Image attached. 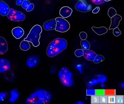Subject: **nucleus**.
<instances>
[{
	"mask_svg": "<svg viewBox=\"0 0 124 104\" xmlns=\"http://www.w3.org/2000/svg\"><path fill=\"white\" fill-rule=\"evenodd\" d=\"M52 98V94L45 89H40L32 93L26 101L27 104H45L49 102Z\"/></svg>",
	"mask_w": 124,
	"mask_h": 104,
	"instance_id": "1",
	"label": "nucleus"
},
{
	"mask_svg": "<svg viewBox=\"0 0 124 104\" xmlns=\"http://www.w3.org/2000/svg\"><path fill=\"white\" fill-rule=\"evenodd\" d=\"M75 8L80 12H86L91 10L92 6L88 4L84 0H79L75 5Z\"/></svg>",
	"mask_w": 124,
	"mask_h": 104,
	"instance_id": "7",
	"label": "nucleus"
},
{
	"mask_svg": "<svg viewBox=\"0 0 124 104\" xmlns=\"http://www.w3.org/2000/svg\"></svg>",
	"mask_w": 124,
	"mask_h": 104,
	"instance_id": "46",
	"label": "nucleus"
},
{
	"mask_svg": "<svg viewBox=\"0 0 124 104\" xmlns=\"http://www.w3.org/2000/svg\"><path fill=\"white\" fill-rule=\"evenodd\" d=\"M58 75L63 85L68 87L73 86L74 82L72 79V73L68 68L62 67L59 72Z\"/></svg>",
	"mask_w": 124,
	"mask_h": 104,
	"instance_id": "4",
	"label": "nucleus"
},
{
	"mask_svg": "<svg viewBox=\"0 0 124 104\" xmlns=\"http://www.w3.org/2000/svg\"><path fill=\"white\" fill-rule=\"evenodd\" d=\"M105 1H109L111 0H104Z\"/></svg>",
	"mask_w": 124,
	"mask_h": 104,
	"instance_id": "45",
	"label": "nucleus"
},
{
	"mask_svg": "<svg viewBox=\"0 0 124 104\" xmlns=\"http://www.w3.org/2000/svg\"><path fill=\"white\" fill-rule=\"evenodd\" d=\"M83 56L88 60L93 61L97 54L91 50H83Z\"/></svg>",
	"mask_w": 124,
	"mask_h": 104,
	"instance_id": "15",
	"label": "nucleus"
},
{
	"mask_svg": "<svg viewBox=\"0 0 124 104\" xmlns=\"http://www.w3.org/2000/svg\"><path fill=\"white\" fill-rule=\"evenodd\" d=\"M56 22L55 19H53L45 22L43 25L44 29L47 31L55 29L56 27Z\"/></svg>",
	"mask_w": 124,
	"mask_h": 104,
	"instance_id": "11",
	"label": "nucleus"
},
{
	"mask_svg": "<svg viewBox=\"0 0 124 104\" xmlns=\"http://www.w3.org/2000/svg\"><path fill=\"white\" fill-rule=\"evenodd\" d=\"M99 82L98 79H93L88 84L87 87L88 88H91L94 85L98 84Z\"/></svg>",
	"mask_w": 124,
	"mask_h": 104,
	"instance_id": "25",
	"label": "nucleus"
},
{
	"mask_svg": "<svg viewBox=\"0 0 124 104\" xmlns=\"http://www.w3.org/2000/svg\"><path fill=\"white\" fill-rule=\"evenodd\" d=\"M9 6L6 3L2 1H0V14L5 16L7 15L10 11Z\"/></svg>",
	"mask_w": 124,
	"mask_h": 104,
	"instance_id": "12",
	"label": "nucleus"
},
{
	"mask_svg": "<svg viewBox=\"0 0 124 104\" xmlns=\"http://www.w3.org/2000/svg\"><path fill=\"white\" fill-rule=\"evenodd\" d=\"M99 10H100V8L99 7H97L93 10L92 12L93 13H97L99 12Z\"/></svg>",
	"mask_w": 124,
	"mask_h": 104,
	"instance_id": "39",
	"label": "nucleus"
},
{
	"mask_svg": "<svg viewBox=\"0 0 124 104\" xmlns=\"http://www.w3.org/2000/svg\"><path fill=\"white\" fill-rule=\"evenodd\" d=\"M113 33L115 36H116V37H117V36H119L121 34V32L119 28L117 27L114 29Z\"/></svg>",
	"mask_w": 124,
	"mask_h": 104,
	"instance_id": "33",
	"label": "nucleus"
},
{
	"mask_svg": "<svg viewBox=\"0 0 124 104\" xmlns=\"http://www.w3.org/2000/svg\"><path fill=\"white\" fill-rule=\"evenodd\" d=\"M12 33L14 37L19 39L23 36L24 34V31L21 27H17L13 29Z\"/></svg>",
	"mask_w": 124,
	"mask_h": 104,
	"instance_id": "16",
	"label": "nucleus"
},
{
	"mask_svg": "<svg viewBox=\"0 0 124 104\" xmlns=\"http://www.w3.org/2000/svg\"><path fill=\"white\" fill-rule=\"evenodd\" d=\"M67 42L65 39L57 38L52 41L47 48V55L49 57H54L66 49Z\"/></svg>",
	"mask_w": 124,
	"mask_h": 104,
	"instance_id": "2",
	"label": "nucleus"
},
{
	"mask_svg": "<svg viewBox=\"0 0 124 104\" xmlns=\"http://www.w3.org/2000/svg\"><path fill=\"white\" fill-rule=\"evenodd\" d=\"M30 4L31 3L28 0H24L23 2V3L22 4V6L23 8L26 9Z\"/></svg>",
	"mask_w": 124,
	"mask_h": 104,
	"instance_id": "32",
	"label": "nucleus"
},
{
	"mask_svg": "<svg viewBox=\"0 0 124 104\" xmlns=\"http://www.w3.org/2000/svg\"><path fill=\"white\" fill-rule=\"evenodd\" d=\"M24 0H17L16 1V5L18 6H21L23 3Z\"/></svg>",
	"mask_w": 124,
	"mask_h": 104,
	"instance_id": "40",
	"label": "nucleus"
},
{
	"mask_svg": "<svg viewBox=\"0 0 124 104\" xmlns=\"http://www.w3.org/2000/svg\"><path fill=\"white\" fill-rule=\"evenodd\" d=\"M20 47L22 50L26 51L30 48V45L28 41L23 40L20 44Z\"/></svg>",
	"mask_w": 124,
	"mask_h": 104,
	"instance_id": "19",
	"label": "nucleus"
},
{
	"mask_svg": "<svg viewBox=\"0 0 124 104\" xmlns=\"http://www.w3.org/2000/svg\"><path fill=\"white\" fill-rule=\"evenodd\" d=\"M56 22V31L61 32H67L70 29V26L69 22L62 17H58L55 19Z\"/></svg>",
	"mask_w": 124,
	"mask_h": 104,
	"instance_id": "5",
	"label": "nucleus"
},
{
	"mask_svg": "<svg viewBox=\"0 0 124 104\" xmlns=\"http://www.w3.org/2000/svg\"><path fill=\"white\" fill-rule=\"evenodd\" d=\"M7 94L5 92H0V102L3 101L7 96Z\"/></svg>",
	"mask_w": 124,
	"mask_h": 104,
	"instance_id": "35",
	"label": "nucleus"
},
{
	"mask_svg": "<svg viewBox=\"0 0 124 104\" xmlns=\"http://www.w3.org/2000/svg\"><path fill=\"white\" fill-rule=\"evenodd\" d=\"M116 103V96L110 95L107 96V103L115 104Z\"/></svg>",
	"mask_w": 124,
	"mask_h": 104,
	"instance_id": "24",
	"label": "nucleus"
},
{
	"mask_svg": "<svg viewBox=\"0 0 124 104\" xmlns=\"http://www.w3.org/2000/svg\"><path fill=\"white\" fill-rule=\"evenodd\" d=\"M104 58L101 55H96L93 60V61L95 63L98 64L104 60Z\"/></svg>",
	"mask_w": 124,
	"mask_h": 104,
	"instance_id": "22",
	"label": "nucleus"
},
{
	"mask_svg": "<svg viewBox=\"0 0 124 104\" xmlns=\"http://www.w3.org/2000/svg\"><path fill=\"white\" fill-rule=\"evenodd\" d=\"M42 32V29L41 26L38 25H35L24 40L31 43L34 47H38L40 45L39 39Z\"/></svg>",
	"mask_w": 124,
	"mask_h": 104,
	"instance_id": "3",
	"label": "nucleus"
},
{
	"mask_svg": "<svg viewBox=\"0 0 124 104\" xmlns=\"http://www.w3.org/2000/svg\"><path fill=\"white\" fill-rule=\"evenodd\" d=\"M92 29L96 34L99 35H102L106 33L108 31L107 28L105 27H92Z\"/></svg>",
	"mask_w": 124,
	"mask_h": 104,
	"instance_id": "18",
	"label": "nucleus"
},
{
	"mask_svg": "<svg viewBox=\"0 0 124 104\" xmlns=\"http://www.w3.org/2000/svg\"><path fill=\"white\" fill-rule=\"evenodd\" d=\"M34 5L33 4H30L29 6L27 7L26 10L27 12L31 11H32V10L34 9Z\"/></svg>",
	"mask_w": 124,
	"mask_h": 104,
	"instance_id": "37",
	"label": "nucleus"
},
{
	"mask_svg": "<svg viewBox=\"0 0 124 104\" xmlns=\"http://www.w3.org/2000/svg\"><path fill=\"white\" fill-rule=\"evenodd\" d=\"M116 14V11L113 8H110L108 10V14L110 18L114 16Z\"/></svg>",
	"mask_w": 124,
	"mask_h": 104,
	"instance_id": "28",
	"label": "nucleus"
},
{
	"mask_svg": "<svg viewBox=\"0 0 124 104\" xmlns=\"http://www.w3.org/2000/svg\"><path fill=\"white\" fill-rule=\"evenodd\" d=\"M75 56L77 57H80L83 56V50L82 49H78L75 52Z\"/></svg>",
	"mask_w": 124,
	"mask_h": 104,
	"instance_id": "31",
	"label": "nucleus"
},
{
	"mask_svg": "<svg viewBox=\"0 0 124 104\" xmlns=\"http://www.w3.org/2000/svg\"><path fill=\"white\" fill-rule=\"evenodd\" d=\"M40 61V58L39 56L37 55L30 56L27 58L26 64L29 68H34L39 65Z\"/></svg>",
	"mask_w": 124,
	"mask_h": 104,
	"instance_id": "8",
	"label": "nucleus"
},
{
	"mask_svg": "<svg viewBox=\"0 0 124 104\" xmlns=\"http://www.w3.org/2000/svg\"><path fill=\"white\" fill-rule=\"evenodd\" d=\"M50 72L52 74H54L56 72V68L55 66H52L50 70Z\"/></svg>",
	"mask_w": 124,
	"mask_h": 104,
	"instance_id": "41",
	"label": "nucleus"
},
{
	"mask_svg": "<svg viewBox=\"0 0 124 104\" xmlns=\"http://www.w3.org/2000/svg\"><path fill=\"white\" fill-rule=\"evenodd\" d=\"M8 19L14 21H22L25 19L26 16L24 14L21 12L17 11L13 8L10 9L7 14Z\"/></svg>",
	"mask_w": 124,
	"mask_h": 104,
	"instance_id": "6",
	"label": "nucleus"
},
{
	"mask_svg": "<svg viewBox=\"0 0 124 104\" xmlns=\"http://www.w3.org/2000/svg\"><path fill=\"white\" fill-rule=\"evenodd\" d=\"M8 49V43L6 39L0 37V54L3 55L5 53Z\"/></svg>",
	"mask_w": 124,
	"mask_h": 104,
	"instance_id": "13",
	"label": "nucleus"
},
{
	"mask_svg": "<svg viewBox=\"0 0 124 104\" xmlns=\"http://www.w3.org/2000/svg\"><path fill=\"white\" fill-rule=\"evenodd\" d=\"M121 87H122L123 88H124V84L123 83H122L121 84Z\"/></svg>",
	"mask_w": 124,
	"mask_h": 104,
	"instance_id": "44",
	"label": "nucleus"
},
{
	"mask_svg": "<svg viewBox=\"0 0 124 104\" xmlns=\"http://www.w3.org/2000/svg\"><path fill=\"white\" fill-rule=\"evenodd\" d=\"M75 67H76V69L79 71L80 73H82V65L81 64H77V65H76Z\"/></svg>",
	"mask_w": 124,
	"mask_h": 104,
	"instance_id": "36",
	"label": "nucleus"
},
{
	"mask_svg": "<svg viewBox=\"0 0 124 104\" xmlns=\"http://www.w3.org/2000/svg\"><path fill=\"white\" fill-rule=\"evenodd\" d=\"M124 103V97L123 95L116 96V103L123 104Z\"/></svg>",
	"mask_w": 124,
	"mask_h": 104,
	"instance_id": "30",
	"label": "nucleus"
},
{
	"mask_svg": "<svg viewBox=\"0 0 124 104\" xmlns=\"http://www.w3.org/2000/svg\"><path fill=\"white\" fill-rule=\"evenodd\" d=\"M98 79L99 82L104 83L107 81V77L106 75L103 74H99L98 76Z\"/></svg>",
	"mask_w": 124,
	"mask_h": 104,
	"instance_id": "26",
	"label": "nucleus"
},
{
	"mask_svg": "<svg viewBox=\"0 0 124 104\" xmlns=\"http://www.w3.org/2000/svg\"><path fill=\"white\" fill-rule=\"evenodd\" d=\"M93 3L96 4H99L104 3V0H91Z\"/></svg>",
	"mask_w": 124,
	"mask_h": 104,
	"instance_id": "38",
	"label": "nucleus"
},
{
	"mask_svg": "<svg viewBox=\"0 0 124 104\" xmlns=\"http://www.w3.org/2000/svg\"><path fill=\"white\" fill-rule=\"evenodd\" d=\"M79 37L80 39L82 40H85L87 37V33L85 32H81L80 33Z\"/></svg>",
	"mask_w": 124,
	"mask_h": 104,
	"instance_id": "34",
	"label": "nucleus"
},
{
	"mask_svg": "<svg viewBox=\"0 0 124 104\" xmlns=\"http://www.w3.org/2000/svg\"><path fill=\"white\" fill-rule=\"evenodd\" d=\"M10 69V62L5 58H0V73H4Z\"/></svg>",
	"mask_w": 124,
	"mask_h": 104,
	"instance_id": "9",
	"label": "nucleus"
},
{
	"mask_svg": "<svg viewBox=\"0 0 124 104\" xmlns=\"http://www.w3.org/2000/svg\"><path fill=\"white\" fill-rule=\"evenodd\" d=\"M19 96V93L18 90L14 89L11 91V97L10 99V102L14 103L16 102Z\"/></svg>",
	"mask_w": 124,
	"mask_h": 104,
	"instance_id": "17",
	"label": "nucleus"
},
{
	"mask_svg": "<svg viewBox=\"0 0 124 104\" xmlns=\"http://www.w3.org/2000/svg\"><path fill=\"white\" fill-rule=\"evenodd\" d=\"M77 104H85V103L83 102H81V101H78V102L76 103Z\"/></svg>",
	"mask_w": 124,
	"mask_h": 104,
	"instance_id": "43",
	"label": "nucleus"
},
{
	"mask_svg": "<svg viewBox=\"0 0 124 104\" xmlns=\"http://www.w3.org/2000/svg\"><path fill=\"white\" fill-rule=\"evenodd\" d=\"M116 94V90H104L103 91V95L106 96L115 95Z\"/></svg>",
	"mask_w": 124,
	"mask_h": 104,
	"instance_id": "21",
	"label": "nucleus"
},
{
	"mask_svg": "<svg viewBox=\"0 0 124 104\" xmlns=\"http://www.w3.org/2000/svg\"><path fill=\"white\" fill-rule=\"evenodd\" d=\"M100 103L101 104H107V96L106 95H101L100 96L99 98Z\"/></svg>",
	"mask_w": 124,
	"mask_h": 104,
	"instance_id": "29",
	"label": "nucleus"
},
{
	"mask_svg": "<svg viewBox=\"0 0 124 104\" xmlns=\"http://www.w3.org/2000/svg\"><path fill=\"white\" fill-rule=\"evenodd\" d=\"M80 44L83 50H89L90 48V44L86 39L82 40L80 42Z\"/></svg>",
	"mask_w": 124,
	"mask_h": 104,
	"instance_id": "20",
	"label": "nucleus"
},
{
	"mask_svg": "<svg viewBox=\"0 0 124 104\" xmlns=\"http://www.w3.org/2000/svg\"><path fill=\"white\" fill-rule=\"evenodd\" d=\"M99 98L100 96L96 95L93 96H91V103L92 104H99L100 103L99 102Z\"/></svg>",
	"mask_w": 124,
	"mask_h": 104,
	"instance_id": "23",
	"label": "nucleus"
},
{
	"mask_svg": "<svg viewBox=\"0 0 124 104\" xmlns=\"http://www.w3.org/2000/svg\"><path fill=\"white\" fill-rule=\"evenodd\" d=\"M122 17L120 15L116 14L111 18V24L109 29H114L117 27L119 24V22L122 20Z\"/></svg>",
	"mask_w": 124,
	"mask_h": 104,
	"instance_id": "10",
	"label": "nucleus"
},
{
	"mask_svg": "<svg viewBox=\"0 0 124 104\" xmlns=\"http://www.w3.org/2000/svg\"><path fill=\"white\" fill-rule=\"evenodd\" d=\"M101 87L102 88H104L106 87V86H105V84H103V83H101Z\"/></svg>",
	"mask_w": 124,
	"mask_h": 104,
	"instance_id": "42",
	"label": "nucleus"
},
{
	"mask_svg": "<svg viewBox=\"0 0 124 104\" xmlns=\"http://www.w3.org/2000/svg\"><path fill=\"white\" fill-rule=\"evenodd\" d=\"M72 12V9L68 6H65L61 9L59 14L63 18H67L71 16Z\"/></svg>",
	"mask_w": 124,
	"mask_h": 104,
	"instance_id": "14",
	"label": "nucleus"
},
{
	"mask_svg": "<svg viewBox=\"0 0 124 104\" xmlns=\"http://www.w3.org/2000/svg\"><path fill=\"white\" fill-rule=\"evenodd\" d=\"M97 94L96 90L92 89H87L86 90V95L87 96H93Z\"/></svg>",
	"mask_w": 124,
	"mask_h": 104,
	"instance_id": "27",
	"label": "nucleus"
}]
</instances>
